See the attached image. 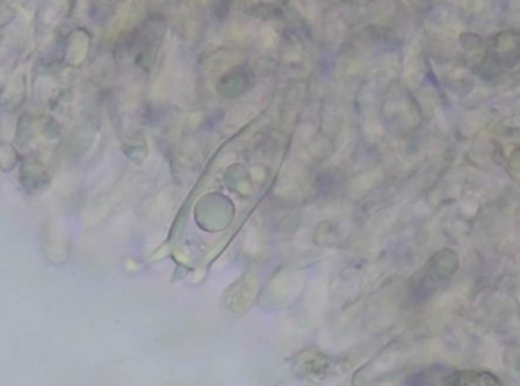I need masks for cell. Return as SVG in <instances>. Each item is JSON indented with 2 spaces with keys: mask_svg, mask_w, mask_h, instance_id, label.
<instances>
[{
  "mask_svg": "<svg viewBox=\"0 0 520 386\" xmlns=\"http://www.w3.org/2000/svg\"><path fill=\"white\" fill-rule=\"evenodd\" d=\"M257 288V283L253 275L242 277L226 291L223 298L225 308L235 314L244 312L252 304Z\"/></svg>",
  "mask_w": 520,
  "mask_h": 386,
  "instance_id": "2",
  "label": "cell"
},
{
  "mask_svg": "<svg viewBox=\"0 0 520 386\" xmlns=\"http://www.w3.org/2000/svg\"><path fill=\"white\" fill-rule=\"evenodd\" d=\"M481 40V38L479 35L469 32L461 34L459 40L462 47L467 51L474 49Z\"/></svg>",
  "mask_w": 520,
  "mask_h": 386,
  "instance_id": "8",
  "label": "cell"
},
{
  "mask_svg": "<svg viewBox=\"0 0 520 386\" xmlns=\"http://www.w3.org/2000/svg\"><path fill=\"white\" fill-rule=\"evenodd\" d=\"M459 259L456 251L444 248L434 253L421 272L413 296L423 300L432 295L442 283L451 277L459 267Z\"/></svg>",
  "mask_w": 520,
  "mask_h": 386,
  "instance_id": "1",
  "label": "cell"
},
{
  "mask_svg": "<svg viewBox=\"0 0 520 386\" xmlns=\"http://www.w3.org/2000/svg\"><path fill=\"white\" fill-rule=\"evenodd\" d=\"M20 156L15 148L4 142L1 145V167L4 172H9L15 167Z\"/></svg>",
  "mask_w": 520,
  "mask_h": 386,
  "instance_id": "7",
  "label": "cell"
},
{
  "mask_svg": "<svg viewBox=\"0 0 520 386\" xmlns=\"http://www.w3.org/2000/svg\"><path fill=\"white\" fill-rule=\"evenodd\" d=\"M252 80L251 70L245 66H239L222 76L218 82L217 88L223 96L234 98L245 91L250 85Z\"/></svg>",
  "mask_w": 520,
  "mask_h": 386,
  "instance_id": "3",
  "label": "cell"
},
{
  "mask_svg": "<svg viewBox=\"0 0 520 386\" xmlns=\"http://www.w3.org/2000/svg\"><path fill=\"white\" fill-rule=\"evenodd\" d=\"M31 119L29 115L23 114L18 119L15 135V142L21 149H25L28 145L31 137Z\"/></svg>",
  "mask_w": 520,
  "mask_h": 386,
  "instance_id": "6",
  "label": "cell"
},
{
  "mask_svg": "<svg viewBox=\"0 0 520 386\" xmlns=\"http://www.w3.org/2000/svg\"><path fill=\"white\" fill-rule=\"evenodd\" d=\"M45 132L49 138L57 137L60 133V126L57 122L52 119L49 120L45 125Z\"/></svg>",
  "mask_w": 520,
  "mask_h": 386,
  "instance_id": "9",
  "label": "cell"
},
{
  "mask_svg": "<svg viewBox=\"0 0 520 386\" xmlns=\"http://www.w3.org/2000/svg\"><path fill=\"white\" fill-rule=\"evenodd\" d=\"M428 79L432 84H438V82L434 75L432 73L428 74Z\"/></svg>",
  "mask_w": 520,
  "mask_h": 386,
  "instance_id": "11",
  "label": "cell"
},
{
  "mask_svg": "<svg viewBox=\"0 0 520 386\" xmlns=\"http://www.w3.org/2000/svg\"><path fill=\"white\" fill-rule=\"evenodd\" d=\"M231 4L229 1H222L218 3L215 10V14L218 18L223 19L227 16L230 11Z\"/></svg>",
  "mask_w": 520,
  "mask_h": 386,
  "instance_id": "10",
  "label": "cell"
},
{
  "mask_svg": "<svg viewBox=\"0 0 520 386\" xmlns=\"http://www.w3.org/2000/svg\"><path fill=\"white\" fill-rule=\"evenodd\" d=\"M20 181L27 189H37L47 185L50 181L47 170L41 162L35 157L22 159L20 168Z\"/></svg>",
  "mask_w": 520,
  "mask_h": 386,
  "instance_id": "4",
  "label": "cell"
},
{
  "mask_svg": "<svg viewBox=\"0 0 520 386\" xmlns=\"http://www.w3.org/2000/svg\"><path fill=\"white\" fill-rule=\"evenodd\" d=\"M449 385H501L500 380L488 371L464 370L456 372L442 378Z\"/></svg>",
  "mask_w": 520,
  "mask_h": 386,
  "instance_id": "5",
  "label": "cell"
}]
</instances>
